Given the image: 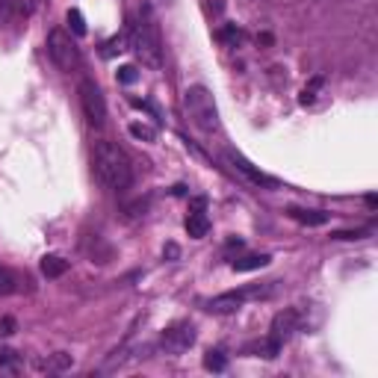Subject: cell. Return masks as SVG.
<instances>
[{
	"label": "cell",
	"mask_w": 378,
	"mask_h": 378,
	"mask_svg": "<svg viewBox=\"0 0 378 378\" xmlns=\"http://www.w3.org/2000/svg\"><path fill=\"white\" fill-rule=\"evenodd\" d=\"M68 272V260L65 257H59V254H45L42 257V275L45 278H59V275H65Z\"/></svg>",
	"instance_id": "14"
},
{
	"label": "cell",
	"mask_w": 378,
	"mask_h": 378,
	"mask_svg": "<svg viewBox=\"0 0 378 378\" xmlns=\"http://www.w3.org/2000/svg\"><path fill=\"white\" fill-rule=\"evenodd\" d=\"M366 207H373V210H375V207H378V198H375V195H366Z\"/></svg>",
	"instance_id": "28"
},
{
	"label": "cell",
	"mask_w": 378,
	"mask_h": 378,
	"mask_svg": "<svg viewBox=\"0 0 378 378\" xmlns=\"http://www.w3.org/2000/svg\"><path fill=\"white\" fill-rule=\"evenodd\" d=\"M366 234H370V227H357V231H337L331 236H334V240H364Z\"/></svg>",
	"instance_id": "25"
},
{
	"label": "cell",
	"mask_w": 378,
	"mask_h": 378,
	"mask_svg": "<svg viewBox=\"0 0 378 378\" xmlns=\"http://www.w3.org/2000/svg\"><path fill=\"white\" fill-rule=\"evenodd\" d=\"M322 86H325V80L322 77H313L311 83H307L304 89H302V98H298V101H302V107H311L316 98H320V92H322Z\"/></svg>",
	"instance_id": "16"
},
{
	"label": "cell",
	"mask_w": 378,
	"mask_h": 378,
	"mask_svg": "<svg viewBox=\"0 0 378 378\" xmlns=\"http://www.w3.org/2000/svg\"><path fill=\"white\" fill-rule=\"evenodd\" d=\"M92 163H95L98 181H101L107 189H113V192H124V189L133 186V163L115 142L101 139V142L95 145Z\"/></svg>",
	"instance_id": "1"
},
{
	"label": "cell",
	"mask_w": 378,
	"mask_h": 378,
	"mask_svg": "<svg viewBox=\"0 0 378 378\" xmlns=\"http://www.w3.org/2000/svg\"><path fill=\"white\" fill-rule=\"evenodd\" d=\"M204 366H207L210 373H225V370H227V357L219 352V349H210V352L204 355Z\"/></svg>",
	"instance_id": "17"
},
{
	"label": "cell",
	"mask_w": 378,
	"mask_h": 378,
	"mask_svg": "<svg viewBox=\"0 0 378 378\" xmlns=\"http://www.w3.org/2000/svg\"><path fill=\"white\" fill-rule=\"evenodd\" d=\"M243 30L240 27H236V24H227V27H222V30H219V33H216V42H222V45H227V47H236V45H240L243 42Z\"/></svg>",
	"instance_id": "15"
},
{
	"label": "cell",
	"mask_w": 378,
	"mask_h": 378,
	"mask_svg": "<svg viewBox=\"0 0 378 378\" xmlns=\"http://www.w3.org/2000/svg\"><path fill=\"white\" fill-rule=\"evenodd\" d=\"M287 216H290L293 222H298V225H307V227H316V225L328 222V213H322V210H302V207H290Z\"/></svg>",
	"instance_id": "10"
},
{
	"label": "cell",
	"mask_w": 378,
	"mask_h": 378,
	"mask_svg": "<svg viewBox=\"0 0 378 378\" xmlns=\"http://www.w3.org/2000/svg\"><path fill=\"white\" fill-rule=\"evenodd\" d=\"M65 21H68V27H71V33H74V36H86V21H83L80 9H68Z\"/></svg>",
	"instance_id": "20"
},
{
	"label": "cell",
	"mask_w": 378,
	"mask_h": 378,
	"mask_svg": "<svg viewBox=\"0 0 378 378\" xmlns=\"http://www.w3.org/2000/svg\"><path fill=\"white\" fill-rule=\"evenodd\" d=\"M184 113L201 133L219 131V109L207 86H189L184 92Z\"/></svg>",
	"instance_id": "3"
},
{
	"label": "cell",
	"mask_w": 378,
	"mask_h": 378,
	"mask_svg": "<svg viewBox=\"0 0 378 378\" xmlns=\"http://www.w3.org/2000/svg\"><path fill=\"white\" fill-rule=\"evenodd\" d=\"M192 343H195V325H189V322L168 325L163 331V337H160V349L166 355H184Z\"/></svg>",
	"instance_id": "7"
},
{
	"label": "cell",
	"mask_w": 378,
	"mask_h": 378,
	"mask_svg": "<svg viewBox=\"0 0 378 378\" xmlns=\"http://www.w3.org/2000/svg\"><path fill=\"white\" fill-rule=\"evenodd\" d=\"M272 284H252V287H243V290H231V293H222V296H216L207 302V311L210 313H236L245 302H252V298H266V296H272Z\"/></svg>",
	"instance_id": "5"
},
{
	"label": "cell",
	"mask_w": 378,
	"mask_h": 378,
	"mask_svg": "<svg viewBox=\"0 0 378 378\" xmlns=\"http://www.w3.org/2000/svg\"><path fill=\"white\" fill-rule=\"evenodd\" d=\"M127 131H131L133 139H142V142H154V139H157V131L151 124H145V122H133Z\"/></svg>",
	"instance_id": "19"
},
{
	"label": "cell",
	"mask_w": 378,
	"mask_h": 378,
	"mask_svg": "<svg viewBox=\"0 0 378 378\" xmlns=\"http://www.w3.org/2000/svg\"><path fill=\"white\" fill-rule=\"evenodd\" d=\"M210 231V219L204 216V210H192L186 216V234L192 236V240H201Z\"/></svg>",
	"instance_id": "11"
},
{
	"label": "cell",
	"mask_w": 378,
	"mask_h": 378,
	"mask_svg": "<svg viewBox=\"0 0 378 378\" xmlns=\"http://www.w3.org/2000/svg\"><path fill=\"white\" fill-rule=\"evenodd\" d=\"M47 56L59 71H77L80 68V47L65 30H51L47 33Z\"/></svg>",
	"instance_id": "4"
},
{
	"label": "cell",
	"mask_w": 378,
	"mask_h": 378,
	"mask_svg": "<svg viewBox=\"0 0 378 378\" xmlns=\"http://www.w3.org/2000/svg\"><path fill=\"white\" fill-rule=\"evenodd\" d=\"M115 77H118V83L131 86V83H136V77H139V74H136V68H133V65H122V68H118V74H115Z\"/></svg>",
	"instance_id": "24"
},
{
	"label": "cell",
	"mask_w": 378,
	"mask_h": 378,
	"mask_svg": "<svg viewBox=\"0 0 378 378\" xmlns=\"http://www.w3.org/2000/svg\"><path fill=\"white\" fill-rule=\"evenodd\" d=\"M272 257L269 254H245V257H236L231 263L236 272H254V269H263V266H269Z\"/></svg>",
	"instance_id": "13"
},
{
	"label": "cell",
	"mask_w": 378,
	"mask_h": 378,
	"mask_svg": "<svg viewBox=\"0 0 378 378\" xmlns=\"http://www.w3.org/2000/svg\"><path fill=\"white\" fill-rule=\"evenodd\" d=\"M225 160H227V166L234 168V172H240L248 184H254V186H278V181L275 177H269V175H263L260 168H254L252 163L245 160L243 154H236V151H225Z\"/></svg>",
	"instance_id": "9"
},
{
	"label": "cell",
	"mask_w": 378,
	"mask_h": 378,
	"mask_svg": "<svg viewBox=\"0 0 378 378\" xmlns=\"http://www.w3.org/2000/svg\"><path fill=\"white\" fill-rule=\"evenodd\" d=\"M15 18V0H0V27Z\"/></svg>",
	"instance_id": "22"
},
{
	"label": "cell",
	"mask_w": 378,
	"mask_h": 378,
	"mask_svg": "<svg viewBox=\"0 0 378 378\" xmlns=\"http://www.w3.org/2000/svg\"><path fill=\"white\" fill-rule=\"evenodd\" d=\"M15 284H18V281H15V275L0 266V296H9V293L15 290Z\"/></svg>",
	"instance_id": "21"
},
{
	"label": "cell",
	"mask_w": 378,
	"mask_h": 378,
	"mask_svg": "<svg viewBox=\"0 0 378 378\" xmlns=\"http://www.w3.org/2000/svg\"><path fill=\"white\" fill-rule=\"evenodd\" d=\"M122 51H127V36H124V33H118V36H113V38H107L101 54L109 59V56H115V54H122Z\"/></svg>",
	"instance_id": "18"
},
{
	"label": "cell",
	"mask_w": 378,
	"mask_h": 378,
	"mask_svg": "<svg viewBox=\"0 0 378 378\" xmlns=\"http://www.w3.org/2000/svg\"><path fill=\"white\" fill-rule=\"evenodd\" d=\"M131 51L139 56V63L154 68V71L163 65V36L151 3L139 6V18L131 27Z\"/></svg>",
	"instance_id": "2"
},
{
	"label": "cell",
	"mask_w": 378,
	"mask_h": 378,
	"mask_svg": "<svg viewBox=\"0 0 378 378\" xmlns=\"http://www.w3.org/2000/svg\"><path fill=\"white\" fill-rule=\"evenodd\" d=\"M166 254H168V257H177V245L168 243V245H166Z\"/></svg>",
	"instance_id": "27"
},
{
	"label": "cell",
	"mask_w": 378,
	"mask_h": 378,
	"mask_svg": "<svg viewBox=\"0 0 378 378\" xmlns=\"http://www.w3.org/2000/svg\"><path fill=\"white\" fill-rule=\"evenodd\" d=\"M18 364H21V357H18V352L0 349V366H6V370H18Z\"/></svg>",
	"instance_id": "23"
},
{
	"label": "cell",
	"mask_w": 378,
	"mask_h": 378,
	"mask_svg": "<svg viewBox=\"0 0 378 378\" xmlns=\"http://www.w3.org/2000/svg\"><path fill=\"white\" fill-rule=\"evenodd\" d=\"M296 331H298V311H293V307H284V311L275 313V320L269 325V340L284 349V343L290 340Z\"/></svg>",
	"instance_id": "8"
},
{
	"label": "cell",
	"mask_w": 378,
	"mask_h": 378,
	"mask_svg": "<svg viewBox=\"0 0 378 378\" xmlns=\"http://www.w3.org/2000/svg\"><path fill=\"white\" fill-rule=\"evenodd\" d=\"M15 320H12V316H3V320H0V343H3V340H9V337H12L15 334Z\"/></svg>",
	"instance_id": "26"
},
{
	"label": "cell",
	"mask_w": 378,
	"mask_h": 378,
	"mask_svg": "<svg viewBox=\"0 0 378 378\" xmlns=\"http://www.w3.org/2000/svg\"><path fill=\"white\" fill-rule=\"evenodd\" d=\"M68 366H71V355L56 352V355H47L45 361H38L36 370H42V373H65Z\"/></svg>",
	"instance_id": "12"
},
{
	"label": "cell",
	"mask_w": 378,
	"mask_h": 378,
	"mask_svg": "<svg viewBox=\"0 0 378 378\" xmlns=\"http://www.w3.org/2000/svg\"><path fill=\"white\" fill-rule=\"evenodd\" d=\"M77 95H80V107H83V115L92 127H104L107 124V101L101 95L95 80H80L77 86Z\"/></svg>",
	"instance_id": "6"
}]
</instances>
